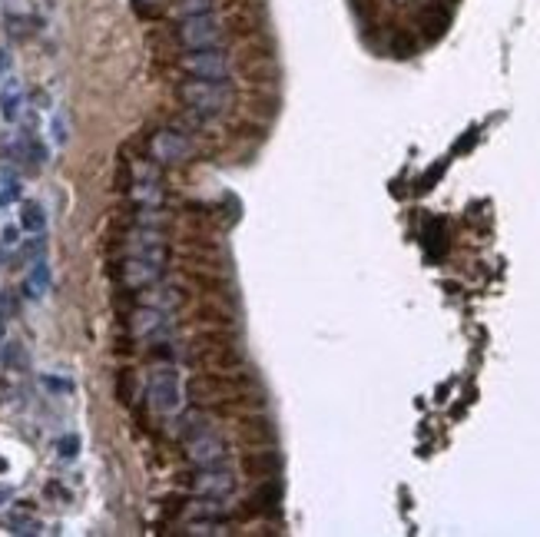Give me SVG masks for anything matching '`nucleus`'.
I'll list each match as a JSON object with an SVG mask.
<instances>
[{
  "label": "nucleus",
  "mask_w": 540,
  "mask_h": 537,
  "mask_svg": "<svg viewBox=\"0 0 540 537\" xmlns=\"http://www.w3.org/2000/svg\"><path fill=\"white\" fill-rule=\"evenodd\" d=\"M179 100L189 110L206 113V116H223V113L236 103V90L229 80H202V76H189L179 83Z\"/></svg>",
  "instance_id": "nucleus-1"
},
{
  "label": "nucleus",
  "mask_w": 540,
  "mask_h": 537,
  "mask_svg": "<svg viewBox=\"0 0 540 537\" xmlns=\"http://www.w3.org/2000/svg\"><path fill=\"white\" fill-rule=\"evenodd\" d=\"M186 388L173 365H156L146 378V401L156 415H176L183 408Z\"/></svg>",
  "instance_id": "nucleus-2"
},
{
  "label": "nucleus",
  "mask_w": 540,
  "mask_h": 537,
  "mask_svg": "<svg viewBox=\"0 0 540 537\" xmlns=\"http://www.w3.org/2000/svg\"><path fill=\"white\" fill-rule=\"evenodd\" d=\"M226 37H229V27L215 11L183 17V24H179V40H183V47H186V51L223 47V43H226Z\"/></svg>",
  "instance_id": "nucleus-3"
},
{
  "label": "nucleus",
  "mask_w": 540,
  "mask_h": 537,
  "mask_svg": "<svg viewBox=\"0 0 540 537\" xmlns=\"http://www.w3.org/2000/svg\"><path fill=\"white\" fill-rule=\"evenodd\" d=\"M126 193L137 206H163V173L153 160H139L126 173Z\"/></svg>",
  "instance_id": "nucleus-4"
},
{
  "label": "nucleus",
  "mask_w": 540,
  "mask_h": 537,
  "mask_svg": "<svg viewBox=\"0 0 540 537\" xmlns=\"http://www.w3.org/2000/svg\"><path fill=\"white\" fill-rule=\"evenodd\" d=\"M150 156L156 166H179V162H189L196 156V143L186 130L179 126H166V130H156L150 139Z\"/></svg>",
  "instance_id": "nucleus-5"
},
{
  "label": "nucleus",
  "mask_w": 540,
  "mask_h": 537,
  "mask_svg": "<svg viewBox=\"0 0 540 537\" xmlns=\"http://www.w3.org/2000/svg\"><path fill=\"white\" fill-rule=\"evenodd\" d=\"M179 67L189 76H202V80H229L236 63L229 57L226 47H206V51H186Z\"/></svg>",
  "instance_id": "nucleus-6"
},
{
  "label": "nucleus",
  "mask_w": 540,
  "mask_h": 537,
  "mask_svg": "<svg viewBox=\"0 0 540 537\" xmlns=\"http://www.w3.org/2000/svg\"><path fill=\"white\" fill-rule=\"evenodd\" d=\"M186 441V458L192 468H219L229 458V445L223 441V435H215V428L196 431V435L183 438Z\"/></svg>",
  "instance_id": "nucleus-7"
},
{
  "label": "nucleus",
  "mask_w": 540,
  "mask_h": 537,
  "mask_svg": "<svg viewBox=\"0 0 540 537\" xmlns=\"http://www.w3.org/2000/svg\"><path fill=\"white\" fill-rule=\"evenodd\" d=\"M189 491L196 494V498H219L226 501L232 491H236V475L229 471L226 464H219V468H196V475L186 478Z\"/></svg>",
  "instance_id": "nucleus-8"
},
{
  "label": "nucleus",
  "mask_w": 540,
  "mask_h": 537,
  "mask_svg": "<svg viewBox=\"0 0 540 537\" xmlns=\"http://www.w3.org/2000/svg\"><path fill=\"white\" fill-rule=\"evenodd\" d=\"M236 438L246 448H269L276 441V425L262 412H249L236 422Z\"/></svg>",
  "instance_id": "nucleus-9"
},
{
  "label": "nucleus",
  "mask_w": 540,
  "mask_h": 537,
  "mask_svg": "<svg viewBox=\"0 0 540 537\" xmlns=\"http://www.w3.org/2000/svg\"><path fill=\"white\" fill-rule=\"evenodd\" d=\"M169 328V312H163V309H156V305H139V309H133L129 312V336L133 338H160Z\"/></svg>",
  "instance_id": "nucleus-10"
},
{
  "label": "nucleus",
  "mask_w": 540,
  "mask_h": 537,
  "mask_svg": "<svg viewBox=\"0 0 540 537\" xmlns=\"http://www.w3.org/2000/svg\"><path fill=\"white\" fill-rule=\"evenodd\" d=\"M163 275H166V269H160V265H153V263H143V259H133V256H126L123 265H120V282H123L129 292L156 286Z\"/></svg>",
  "instance_id": "nucleus-11"
},
{
  "label": "nucleus",
  "mask_w": 540,
  "mask_h": 537,
  "mask_svg": "<svg viewBox=\"0 0 540 537\" xmlns=\"http://www.w3.org/2000/svg\"><path fill=\"white\" fill-rule=\"evenodd\" d=\"M146 305H156V309H163V312H176V309H183L189 302V292L183 282H156V286H150V292H146Z\"/></svg>",
  "instance_id": "nucleus-12"
},
{
  "label": "nucleus",
  "mask_w": 540,
  "mask_h": 537,
  "mask_svg": "<svg viewBox=\"0 0 540 537\" xmlns=\"http://www.w3.org/2000/svg\"><path fill=\"white\" fill-rule=\"evenodd\" d=\"M278 468H282V458H278V451H272V445L269 448H249L246 451V458H242V471L249 478H276Z\"/></svg>",
  "instance_id": "nucleus-13"
},
{
  "label": "nucleus",
  "mask_w": 540,
  "mask_h": 537,
  "mask_svg": "<svg viewBox=\"0 0 540 537\" xmlns=\"http://www.w3.org/2000/svg\"><path fill=\"white\" fill-rule=\"evenodd\" d=\"M282 501V485L276 478H262L249 498V514H272Z\"/></svg>",
  "instance_id": "nucleus-14"
},
{
  "label": "nucleus",
  "mask_w": 540,
  "mask_h": 537,
  "mask_svg": "<svg viewBox=\"0 0 540 537\" xmlns=\"http://www.w3.org/2000/svg\"><path fill=\"white\" fill-rule=\"evenodd\" d=\"M20 110H24V87H20V80H7L4 90H0V116L7 120V123H17L20 120Z\"/></svg>",
  "instance_id": "nucleus-15"
},
{
  "label": "nucleus",
  "mask_w": 540,
  "mask_h": 537,
  "mask_svg": "<svg viewBox=\"0 0 540 537\" xmlns=\"http://www.w3.org/2000/svg\"><path fill=\"white\" fill-rule=\"evenodd\" d=\"M47 288H51V265L43 263V259H37V263H34V272L27 279V296H30V299H40Z\"/></svg>",
  "instance_id": "nucleus-16"
},
{
  "label": "nucleus",
  "mask_w": 540,
  "mask_h": 537,
  "mask_svg": "<svg viewBox=\"0 0 540 537\" xmlns=\"http://www.w3.org/2000/svg\"><path fill=\"white\" fill-rule=\"evenodd\" d=\"M20 225H24L27 233H43L47 229V213H43V206L40 202H24V209H20Z\"/></svg>",
  "instance_id": "nucleus-17"
},
{
  "label": "nucleus",
  "mask_w": 540,
  "mask_h": 537,
  "mask_svg": "<svg viewBox=\"0 0 540 537\" xmlns=\"http://www.w3.org/2000/svg\"><path fill=\"white\" fill-rule=\"evenodd\" d=\"M4 527H11L13 534H37L40 525H37V517H30V514H7L4 517Z\"/></svg>",
  "instance_id": "nucleus-18"
},
{
  "label": "nucleus",
  "mask_w": 540,
  "mask_h": 537,
  "mask_svg": "<svg viewBox=\"0 0 540 537\" xmlns=\"http://www.w3.org/2000/svg\"><path fill=\"white\" fill-rule=\"evenodd\" d=\"M215 11V0H179V13L192 17V13H209Z\"/></svg>",
  "instance_id": "nucleus-19"
},
{
  "label": "nucleus",
  "mask_w": 540,
  "mask_h": 537,
  "mask_svg": "<svg viewBox=\"0 0 540 537\" xmlns=\"http://www.w3.org/2000/svg\"><path fill=\"white\" fill-rule=\"evenodd\" d=\"M116 388H120V401H123V405H129V401H133V372H120V382H116Z\"/></svg>",
  "instance_id": "nucleus-20"
},
{
  "label": "nucleus",
  "mask_w": 540,
  "mask_h": 537,
  "mask_svg": "<svg viewBox=\"0 0 540 537\" xmlns=\"http://www.w3.org/2000/svg\"><path fill=\"white\" fill-rule=\"evenodd\" d=\"M57 448H60V458H67V462H70V458H76V448H80V438H76V435L63 438V441H60V445H57Z\"/></svg>",
  "instance_id": "nucleus-21"
},
{
  "label": "nucleus",
  "mask_w": 540,
  "mask_h": 537,
  "mask_svg": "<svg viewBox=\"0 0 540 537\" xmlns=\"http://www.w3.org/2000/svg\"><path fill=\"white\" fill-rule=\"evenodd\" d=\"M20 196V183L17 179H7V186L0 189V206H7V202H13Z\"/></svg>",
  "instance_id": "nucleus-22"
},
{
  "label": "nucleus",
  "mask_w": 540,
  "mask_h": 537,
  "mask_svg": "<svg viewBox=\"0 0 540 537\" xmlns=\"http://www.w3.org/2000/svg\"><path fill=\"white\" fill-rule=\"evenodd\" d=\"M4 362L11 365V368H17V365L24 368V351L17 349V345H7V349H4Z\"/></svg>",
  "instance_id": "nucleus-23"
},
{
  "label": "nucleus",
  "mask_w": 540,
  "mask_h": 537,
  "mask_svg": "<svg viewBox=\"0 0 540 537\" xmlns=\"http://www.w3.org/2000/svg\"><path fill=\"white\" fill-rule=\"evenodd\" d=\"M43 385L53 388V391H74V382H67V378H51V375H43Z\"/></svg>",
  "instance_id": "nucleus-24"
},
{
  "label": "nucleus",
  "mask_w": 540,
  "mask_h": 537,
  "mask_svg": "<svg viewBox=\"0 0 540 537\" xmlns=\"http://www.w3.org/2000/svg\"><path fill=\"white\" fill-rule=\"evenodd\" d=\"M0 242H4V246H13V242H17V225H7V229L0 233Z\"/></svg>",
  "instance_id": "nucleus-25"
},
{
  "label": "nucleus",
  "mask_w": 540,
  "mask_h": 537,
  "mask_svg": "<svg viewBox=\"0 0 540 537\" xmlns=\"http://www.w3.org/2000/svg\"><path fill=\"white\" fill-rule=\"evenodd\" d=\"M4 498H11V487H0V501Z\"/></svg>",
  "instance_id": "nucleus-26"
},
{
  "label": "nucleus",
  "mask_w": 540,
  "mask_h": 537,
  "mask_svg": "<svg viewBox=\"0 0 540 537\" xmlns=\"http://www.w3.org/2000/svg\"><path fill=\"white\" fill-rule=\"evenodd\" d=\"M4 67H7V53H0V70H4Z\"/></svg>",
  "instance_id": "nucleus-27"
},
{
  "label": "nucleus",
  "mask_w": 540,
  "mask_h": 537,
  "mask_svg": "<svg viewBox=\"0 0 540 537\" xmlns=\"http://www.w3.org/2000/svg\"><path fill=\"white\" fill-rule=\"evenodd\" d=\"M137 4H160V0H137Z\"/></svg>",
  "instance_id": "nucleus-28"
},
{
  "label": "nucleus",
  "mask_w": 540,
  "mask_h": 537,
  "mask_svg": "<svg viewBox=\"0 0 540 537\" xmlns=\"http://www.w3.org/2000/svg\"><path fill=\"white\" fill-rule=\"evenodd\" d=\"M4 468H7V462H4V458H0V471H4Z\"/></svg>",
  "instance_id": "nucleus-29"
}]
</instances>
